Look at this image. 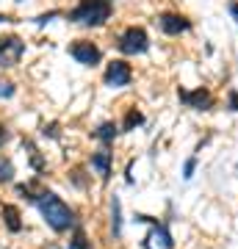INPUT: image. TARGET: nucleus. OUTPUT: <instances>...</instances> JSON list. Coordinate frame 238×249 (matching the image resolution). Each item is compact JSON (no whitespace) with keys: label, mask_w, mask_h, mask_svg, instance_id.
<instances>
[{"label":"nucleus","mask_w":238,"mask_h":249,"mask_svg":"<svg viewBox=\"0 0 238 249\" xmlns=\"http://www.w3.org/2000/svg\"><path fill=\"white\" fill-rule=\"evenodd\" d=\"M36 208H39L42 219L50 224L55 232L75 230V211H72L58 194H53V191H42V194L36 196Z\"/></svg>","instance_id":"obj_1"},{"label":"nucleus","mask_w":238,"mask_h":249,"mask_svg":"<svg viewBox=\"0 0 238 249\" xmlns=\"http://www.w3.org/2000/svg\"><path fill=\"white\" fill-rule=\"evenodd\" d=\"M108 17H111V0H80L70 11V22L89 25V28L106 25Z\"/></svg>","instance_id":"obj_2"},{"label":"nucleus","mask_w":238,"mask_h":249,"mask_svg":"<svg viewBox=\"0 0 238 249\" xmlns=\"http://www.w3.org/2000/svg\"><path fill=\"white\" fill-rule=\"evenodd\" d=\"M136 222L152 224L150 235L141 241V249H175V238H172L166 222H158L155 216H147V213H136Z\"/></svg>","instance_id":"obj_3"},{"label":"nucleus","mask_w":238,"mask_h":249,"mask_svg":"<svg viewBox=\"0 0 238 249\" xmlns=\"http://www.w3.org/2000/svg\"><path fill=\"white\" fill-rule=\"evenodd\" d=\"M116 50L125 55H141L150 50V36L144 28H136L130 25L128 31H122V36L116 39Z\"/></svg>","instance_id":"obj_4"},{"label":"nucleus","mask_w":238,"mask_h":249,"mask_svg":"<svg viewBox=\"0 0 238 249\" xmlns=\"http://www.w3.org/2000/svg\"><path fill=\"white\" fill-rule=\"evenodd\" d=\"M177 97H180V103L188 108H194V111H211L213 108V94L208 86H197L194 91H188V89H177Z\"/></svg>","instance_id":"obj_5"},{"label":"nucleus","mask_w":238,"mask_h":249,"mask_svg":"<svg viewBox=\"0 0 238 249\" xmlns=\"http://www.w3.org/2000/svg\"><path fill=\"white\" fill-rule=\"evenodd\" d=\"M106 86H111V89H122V86H128L133 80V70L130 64L122 61V58H116V61H111L106 67Z\"/></svg>","instance_id":"obj_6"},{"label":"nucleus","mask_w":238,"mask_h":249,"mask_svg":"<svg viewBox=\"0 0 238 249\" xmlns=\"http://www.w3.org/2000/svg\"><path fill=\"white\" fill-rule=\"evenodd\" d=\"M22 53H25V42L19 36H3L0 39V67H14Z\"/></svg>","instance_id":"obj_7"},{"label":"nucleus","mask_w":238,"mask_h":249,"mask_svg":"<svg viewBox=\"0 0 238 249\" xmlns=\"http://www.w3.org/2000/svg\"><path fill=\"white\" fill-rule=\"evenodd\" d=\"M70 55L78 64H83V67H94V64H100V58H103V53H100V47L94 45V42H72Z\"/></svg>","instance_id":"obj_8"},{"label":"nucleus","mask_w":238,"mask_h":249,"mask_svg":"<svg viewBox=\"0 0 238 249\" xmlns=\"http://www.w3.org/2000/svg\"><path fill=\"white\" fill-rule=\"evenodd\" d=\"M155 22H158V28L169 36H180V34H185V31H191V19H185L183 14H172V11L158 14Z\"/></svg>","instance_id":"obj_9"},{"label":"nucleus","mask_w":238,"mask_h":249,"mask_svg":"<svg viewBox=\"0 0 238 249\" xmlns=\"http://www.w3.org/2000/svg\"><path fill=\"white\" fill-rule=\"evenodd\" d=\"M111 160H114V152H108L106 147L97 152H92V169H97V175L103 180L111 178Z\"/></svg>","instance_id":"obj_10"},{"label":"nucleus","mask_w":238,"mask_h":249,"mask_svg":"<svg viewBox=\"0 0 238 249\" xmlns=\"http://www.w3.org/2000/svg\"><path fill=\"white\" fill-rule=\"evenodd\" d=\"M3 222H6V227H9L11 232H19L22 230V222H19V211H17V205H3Z\"/></svg>","instance_id":"obj_11"},{"label":"nucleus","mask_w":238,"mask_h":249,"mask_svg":"<svg viewBox=\"0 0 238 249\" xmlns=\"http://www.w3.org/2000/svg\"><path fill=\"white\" fill-rule=\"evenodd\" d=\"M111 232H114V238L122 235V205H119V196H111Z\"/></svg>","instance_id":"obj_12"},{"label":"nucleus","mask_w":238,"mask_h":249,"mask_svg":"<svg viewBox=\"0 0 238 249\" xmlns=\"http://www.w3.org/2000/svg\"><path fill=\"white\" fill-rule=\"evenodd\" d=\"M116 133H119V127H116L114 122H103L97 130H94V139H100L103 144H111L116 139Z\"/></svg>","instance_id":"obj_13"},{"label":"nucleus","mask_w":238,"mask_h":249,"mask_svg":"<svg viewBox=\"0 0 238 249\" xmlns=\"http://www.w3.org/2000/svg\"><path fill=\"white\" fill-rule=\"evenodd\" d=\"M139 124H144V114H141V111H136V108H130V111L125 114V124H122V130H136Z\"/></svg>","instance_id":"obj_14"},{"label":"nucleus","mask_w":238,"mask_h":249,"mask_svg":"<svg viewBox=\"0 0 238 249\" xmlns=\"http://www.w3.org/2000/svg\"><path fill=\"white\" fill-rule=\"evenodd\" d=\"M22 147L28 150V155H31V163H34V169H39L42 172L44 169V160H42V155H39V150L34 147V142H28V139H22Z\"/></svg>","instance_id":"obj_15"},{"label":"nucleus","mask_w":238,"mask_h":249,"mask_svg":"<svg viewBox=\"0 0 238 249\" xmlns=\"http://www.w3.org/2000/svg\"><path fill=\"white\" fill-rule=\"evenodd\" d=\"M67 249H89V238H86V232H83V230H75V232H72L70 247H67Z\"/></svg>","instance_id":"obj_16"},{"label":"nucleus","mask_w":238,"mask_h":249,"mask_svg":"<svg viewBox=\"0 0 238 249\" xmlns=\"http://www.w3.org/2000/svg\"><path fill=\"white\" fill-rule=\"evenodd\" d=\"M14 178V166H11L9 158H0V180L3 183H9V180Z\"/></svg>","instance_id":"obj_17"},{"label":"nucleus","mask_w":238,"mask_h":249,"mask_svg":"<svg viewBox=\"0 0 238 249\" xmlns=\"http://www.w3.org/2000/svg\"><path fill=\"white\" fill-rule=\"evenodd\" d=\"M194 172H197V158H188L183 163V178L191 180V178H194Z\"/></svg>","instance_id":"obj_18"},{"label":"nucleus","mask_w":238,"mask_h":249,"mask_svg":"<svg viewBox=\"0 0 238 249\" xmlns=\"http://www.w3.org/2000/svg\"><path fill=\"white\" fill-rule=\"evenodd\" d=\"M11 94H14V83L0 78V100H3V97H11Z\"/></svg>","instance_id":"obj_19"},{"label":"nucleus","mask_w":238,"mask_h":249,"mask_svg":"<svg viewBox=\"0 0 238 249\" xmlns=\"http://www.w3.org/2000/svg\"><path fill=\"white\" fill-rule=\"evenodd\" d=\"M227 108L233 111V114H238V91L236 89L227 91Z\"/></svg>","instance_id":"obj_20"},{"label":"nucleus","mask_w":238,"mask_h":249,"mask_svg":"<svg viewBox=\"0 0 238 249\" xmlns=\"http://www.w3.org/2000/svg\"><path fill=\"white\" fill-rule=\"evenodd\" d=\"M44 136H50V139H58V130H55V124H44Z\"/></svg>","instance_id":"obj_21"},{"label":"nucleus","mask_w":238,"mask_h":249,"mask_svg":"<svg viewBox=\"0 0 238 249\" xmlns=\"http://www.w3.org/2000/svg\"><path fill=\"white\" fill-rule=\"evenodd\" d=\"M6 139H9V130H6V127L0 124V147H3V142H6Z\"/></svg>","instance_id":"obj_22"},{"label":"nucleus","mask_w":238,"mask_h":249,"mask_svg":"<svg viewBox=\"0 0 238 249\" xmlns=\"http://www.w3.org/2000/svg\"><path fill=\"white\" fill-rule=\"evenodd\" d=\"M227 9H230V14H233V17H236V22H238V6H236V3H230Z\"/></svg>","instance_id":"obj_23"}]
</instances>
